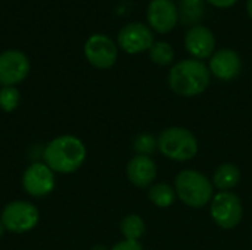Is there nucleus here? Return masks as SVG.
Returning <instances> with one entry per match:
<instances>
[{"instance_id":"f257e3e1","label":"nucleus","mask_w":252,"mask_h":250,"mask_svg":"<svg viewBox=\"0 0 252 250\" xmlns=\"http://www.w3.org/2000/svg\"><path fill=\"white\" fill-rule=\"evenodd\" d=\"M87 156L84 143L75 136H59L50 140L44 149V164L58 174H72L78 171Z\"/></svg>"},{"instance_id":"f03ea898","label":"nucleus","mask_w":252,"mask_h":250,"mask_svg":"<svg viewBox=\"0 0 252 250\" xmlns=\"http://www.w3.org/2000/svg\"><path fill=\"white\" fill-rule=\"evenodd\" d=\"M168 84L179 96H198L210 84V68L198 59H183L170 69Z\"/></svg>"},{"instance_id":"7ed1b4c3","label":"nucleus","mask_w":252,"mask_h":250,"mask_svg":"<svg viewBox=\"0 0 252 250\" xmlns=\"http://www.w3.org/2000/svg\"><path fill=\"white\" fill-rule=\"evenodd\" d=\"M174 190L177 197L190 208H204L211 203L214 197L213 183L199 171L183 169L174 180Z\"/></svg>"},{"instance_id":"20e7f679","label":"nucleus","mask_w":252,"mask_h":250,"mask_svg":"<svg viewBox=\"0 0 252 250\" xmlns=\"http://www.w3.org/2000/svg\"><path fill=\"white\" fill-rule=\"evenodd\" d=\"M158 150L171 161L186 162L196 156L198 140L188 128L168 127L158 137Z\"/></svg>"},{"instance_id":"39448f33","label":"nucleus","mask_w":252,"mask_h":250,"mask_svg":"<svg viewBox=\"0 0 252 250\" xmlns=\"http://www.w3.org/2000/svg\"><path fill=\"white\" fill-rule=\"evenodd\" d=\"M40 212L37 206L25 200H13L7 203L0 215V221L6 231L24 234L34 230L38 224Z\"/></svg>"},{"instance_id":"423d86ee","label":"nucleus","mask_w":252,"mask_h":250,"mask_svg":"<svg viewBox=\"0 0 252 250\" xmlns=\"http://www.w3.org/2000/svg\"><path fill=\"white\" fill-rule=\"evenodd\" d=\"M244 208L238 194L232 192H220L211 200L213 221L223 230H232L242 221Z\"/></svg>"},{"instance_id":"0eeeda50","label":"nucleus","mask_w":252,"mask_h":250,"mask_svg":"<svg viewBox=\"0 0 252 250\" xmlns=\"http://www.w3.org/2000/svg\"><path fill=\"white\" fill-rule=\"evenodd\" d=\"M22 187L31 197H46L56 187L55 172L44 162H34L24 171Z\"/></svg>"},{"instance_id":"6e6552de","label":"nucleus","mask_w":252,"mask_h":250,"mask_svg":"<svg viewBox=\"0 0 252 250\" xmlns=\"http://www.w3.org/2000/svg\"><path fill=\"white\" fill-rule=\"evenodd\" d=\"M30 59L21 50H4L0 53V85L15 87L22 83L30 72Z\"/></svg>"},{"instance_id":"1a4fd4ad","label":"nucleus","mask_w":252,"mask_h":250,"mask_svg":"<svg viewBox=\"0 0 252 250\" xmlns=\"http://www.w3.org/2000/svg\"><path fill=\"white\" fill-rule=\"evenodd\" d=\"M84 55L90 65L99 69L114 66L118 57L117 44L105 34H93L84 44Z\"/></svg>"},{"instance_id":"9d476101","label":"nucleus","mask_w":252,"mask_h":250,"mask_svg":"<svg viewBox=\"0 0 252 250\" xmlns=\"http://www.w3.org/2000/svg\"><path fill=\"white\" fill-rule=\"evenodd\" d=\"M154 43V32L143 22H130L124 25L118 32L120 47L130 55L149 50Z\"/></svg>"},{"instance_id":"9b49d317","label":"nucleus","mask_w":252,"mask_h":250,"mask_svg":"<svg viewBox=\"0 0 252 250\" xmlns=\"http://www.w3.org/2000/svg\"><path fill=\"white\" fill-rule=\"evenodd\" d=\"M146 18L155 31L165 34L171 31L180 19L179 6L173 0H151L146 9Z\"/></svg>"},{"instance_id":"f8f14e48","label":"nucleus","mask_w":252,"mask_h":250,"mask_svg":"<svg viewBox=\"0 0 252 250\" xmlns=\"http://www.w3.org/2000/svg\"><path fill=\"white\" fill-rule=\"evenodd\" d=\"M185 46L195 59L201 60L213 56L216 49V37L208 27L195 25L186 32Z\"/></svg>"},{"instance_id":"ddd939ff","label":"nucleus","mask_w":252,"mask_h":250,"mask_svg":"<svg viewBox=\"0 0 252 250\" xmlns=\"http://www.w3.org/2000/svg\"><path fill=\"white\" fill-rule=\"evenodd\" d=\"M242 60L233 49H220L210 57V71L223 81H230L241 74Z\"/></svg>"},{"instance_id":"4468645a","label":"nucleus","mask_w":252,"mask_h":250,"mask_svg":"<svg viewBox=\"0 0 252 250\" xmlns=\"http://www.w3.org/2000/svg\"><path fill=\"white\" fill-rule=\"evenodd\" d=\"M127 177L133 186L146 189L157 178V164L151 156L136 155L127 164Z\"/></svg>"},{"instance_id":"2eb2a0df","label":"nucleus","mask_w":252,"mask_h":250,"mask_svg":"<svg viewBox=\"0 0 252 250\" xmlns=\"http://www.w3.org/2000/svg\"><path fill=\"white\" fill-rule=\"evenodd\" d=\"M241 181V171L233 164H221L213 175V186L220 192H229L235 189Z\"/></svg>"},{"instance_id":"dca6fc26","label":"nucleus","mask_w":252,"mask_h":250,"mask_svg":"<svg viewBox=\"0 0 252 250\" xmlns=\"http://www.w3.org/2000/svg\"><path fill=\"white\" fill-rule=\"evenodd\" d=\"M148 197L158 208H170L176 202L177 194L171 186H168L165 183H159V184H155L149 189Z\"/></svg>"},{"instance_id":"f3484780","label":"nucleus","mask_w":252,"mask_h":250,"mask_svg":"<svg viewBox=\"0 0 252 250\" xmlns=\"http://www.w3.org/2000/svg\"><path fill=\"white\" fill-rule=\"evenodd\" d=\"M120 230H121V234L126 237V240L139 242L146 231V225H145V221L142 217H139L136 214H130L121 221Z\"/></svg>"},{"instance_id":"a211bd4d","label":"nucleus","mask_w":252,"mask_h":250,"mask_svg":"<svg viewBox=\"0 0 252 250\" xmlns=\"http://www.w3.org/2000/svg\"><path fill=\"white\" fill-rule=\"evenodd\" d=\"M204 15V0H179V16L183 24L201 21Z\"/></svg>"},{"instance_id":"6ab92c4d","label":"nucleus","mask_w":252,"mask_h":250,"mask_svg":"<svg viewBox=\"0 0 252 250\" xmlns=\"http://www.w3.org/2000/svg\"><path fill=\"white\" fill-rule=\"evenodd\" d=\"M149 57L158 65H170L174 60V50L167 41H155L149 49Z\"/></svg>"},{"instance_id":"aec40b11","label":"nucleus","mask_w":252,"mask_h":250,"mask_svg":"<svg viewBox=\"0 0 252 250\" xmlns=\"http://www.w3.org/2000/svg\"><path fill=\"white\" fill-rule=\"evenodd\" d=\"M21 103V93L16 87L0 88V109L4 112H13Z\"/></svg>"},{"instance_id":"412c9836","label":"nucleus","mask_w":252,"mask_h":250,"mask_svg":"<svg viewBox=\"0 0 252 250\" xmlns=\"http://www.w3.org/2000/svg\"><path fill=\"white\" fill-rule=\"evenodd\" d=\"M157 147H158V141L151 134H139L133 141V149L137 152V155L149 156Z\"/></svg>"},{"instance_id":"4be33fe9","label":"nucleus","mask_w":252,"mask_h":250,"mask_svg":"<svg viewBox=\"0 0 252 250\" xmlns=\"http://www.w3.org/2000/svg\"><path fill=\"white\" fill-rule=\"evenodd\" d=\"M109 250H143V246L140 245V242L136 240H123Z\"/></svg>"},{"instance_id":"5701e85b","label":"nucleus","mask_w":252,"mask_h":250,"mask_svg":"<svg viewBox=\"0 0 252 250\" xmlns=\"http://www.w3.org/2000/svg\"><path fill=\"white\" fill-rule=\"evenodd\" d=\"M207 1H210L211 4H214L217 7H229V6L235 4L238 0H207Z\"/></svg>"},{"instance_id":"b1692460","label":"nucleus","mask_w":252,"mask_h":250,"mask_svg":"<svg viewBox=\"0 0 252 250\" xmlns=\"http://www.w3.org/2000/svg\"><path fill=\"white\" fill-rule=\"evenodd\" d=\"M247 10H248L250 16L252 18V0H248V1H247Z\"/></svg>"},{"instance_id":"393cba45","label":"nucleus","mask_w":252,"mask_h":250,"mask_svg":"<svg viewBox=\"0 0 252 250\" xmlns=\"http://www.w3.org/2000/svg\"><path fill=\"white\" fill-rule=\"evenodd\" d=\"M92 250H109L106 246H103V245H96V246H93Z\"/></svg>"},{"instance_id":"a878e982","label":"nucleus","mask_w":252,"mask_h":250,"mask_svg":"<svg viewBox=\"0 0 252 250\" xmlns=\"http://www.w3.org/2000/svg\"><path fill=\"white\" fill-rule=\"evenodd\" d=\"M4 231H6V228H4V225L1 224V221H0V239L3 237V234H4Z\"/></svg>"}]
</instances>
